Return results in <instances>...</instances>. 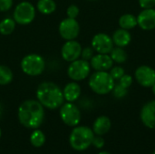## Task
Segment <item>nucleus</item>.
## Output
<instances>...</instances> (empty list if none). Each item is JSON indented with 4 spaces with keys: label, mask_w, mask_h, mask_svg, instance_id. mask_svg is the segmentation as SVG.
I'll return each instance as SVG.
<instances>
[{
    "label": "nucleus",
    "mask_w": 155,
    "mask_h": 154,
    "mask_svg": "<svg viewBox=\"0 0 155 154\" xmlns=\"http://www.w3.org/2000/svg\"><path fill=\"white\" fill-rule=\"evenodd\" d=\"M13 18L18 25H29L35 18V7L31 3L23 1L15 7Z\"/></svg>",
    "instance_id": "nucleus-6"
},
{
    "label": "nucleus",
    "mask_w": 155,
    "mask_h": 154,
    "mask_svg": "<svg viewBox=\"0 0 155 154\" xmlns=\"http://www.w3.org/2000/svg\"><path fill=\"white\" fill-rule=\"evenodd\" d=\"M94 55V50L93 49V47H84L82 49V53H81V58L85 60V61H90L92 59V57Z\"/></svg>",
    "instance_id": "nucleus-27"
},
{
    "label": "nucleus",
    "mask_w": 155,
    "mask_h": 154,
    "mask_svg": "<svg viewBox=\"0 0 155 154\" xmlns=\"http://www.w3.org/2000/svg\"><path fill=\"white\" fill-rule=\"evenodd\" d=\"M94 133L93 130L87 126H75L69 137L71 147L78 152H83L92 145Z\"/></svg>",
    "instance_id": "nucleus-4"
},
{
    "label": "nucleus",
    "mask_w": 155,
    "mask_h": 154,
    "mask_svg": "<svg viewBox=\"0 0 155 154\" xmlns=\"http://www.w3.org/2000/svg\"><path fill=\"white\" fill-rule=\"evenodd\" d=\"M36 100L49 110L60 108L64 103L63 90L53 82L41 83L35 92Z\"/></svg>",
    "instance_id": "nucleus-2"
},
{
    "label": "nucleus",
    "mask_w": 155,
    "mask_h": 154,
    "mask_svg": "<svg viewBox=\"0 0 155 154\" xmlns=\"http://www.w3.org/2000/svg\"><path fill=\"white\" fill-rule=\"evenodd\" d=\"M82 45L79 42L74 40H68L66 41L62 48H61V55L62 58L66 62H74L81 57L82 53Z\"/></svg>",
    "instance_id": "nucleus-12"
},
{
    "label": "nucleus",
    "mask_w": 155,
    "mask_h": 154,
    "mask_svg": "<svg viewBox=\"0 0 155 154\" xmlns=\"http://www.w3.org/2000/svg\"><path fill=\"white\" fill-rule=\"evenodd\" d=\"M91 68L95 71H109L114 66V61L110 54H96L89 61Z\"/></svg>",
    "instance_id": "nucleus-14"
},
{
    "label": "nucleus",
    "mask_w": 155,
    "mask_h": 154,
    "mask_svg": "<svg viewBox=\"0 0 155 154\" xmlns=\"http://www.w3.org/2000/svg\"><path fill=\"white\" fill-rule=\"evenodd\" d=\"M79 13H80L79 7L76 5H71L66 9V15H67V17H69V18L76 19Z\"/></svg>",
    "instance_id": "nucleus-28"
},
{
    "label": "nucleus",
    "mask_w": 155,
    "mask_h": 154,
    "mask_svg": "<svg viewBox=\"0 0 155 154\" xmlns=\"http://www.w3.org/2000/svg\"><path fill=\"white\" fill-rule=\"evenodd\" d=\"M153 154H155V152H153Z\"/></svg>",
    "instance_id": "nucleus-38"
},
{
    "label": "nucleus",
    "mask_w": 155,
    "mask_h": 154,
    "mask_svg": "<svg viewBox=\"0 0 155 154\" xmlns=\"http://www.w3.org/2000/svg\"><path fill=\"white\" fill-rule=\"evenodd\" d=\"M13 6V0H0V12H6Z\"/></svg>",
    "instance_id": "nucleus-32"
},
{
    "label": "nucleus",
    "mask_w": 155,
    "mask_h": 154,
    "mask_svg": "<svg viewBox=\"0 0 155 154\" xmlns=\"http://www.w3.org/2000/svg\"><path fill=\"white\" fill-rule=\"evenodd\" d=\"M104 143H105L104 139L102 136L94 135V137L93 139V142H92V145H94L97 149H102L104 146Z\"/></svg>",
    "instance_id": "nucleus-30"
},
{
    "label": "nucleus",
    "mask_w": 155,
    "mask_h": 154,
    "mask_svg": "<svg viewBox=\"0 0 155 154\" xmlns=\"http://www.w3.org/2000/svg\"><path fill=\"white\" fill-rule=\"evenodd\" d=\"M119 25L120 28L125 30H131L137 25V17L133 14H124L119 18Z\"/></svg>",
    "instance_id": "nucleus-19"
},
{
    "label": "nucleus",
    "mask_w": 155,
    "mask_h": 154,
    "mask_svg": "<svg viewBox=\"0 0 155 154\" xmlns=\"http://www.w3.org/2000/svg\"><path fill=\"white\" fill-rule=\"evenodd\" d=\"M133 82H134V78L132 77V75L130 74H124L120 79H119V84L125 87V88H129L132 84H133Z\"/></svg>",
    "instance_id": "nucleus-29"
},
{
    "label": "nucleus",
    "mask_w": 155,
    "mask_h": 154,
    "mask_svg": "<svg viewBox=\"0 0 155 154\" xmlns=\"http://www.w3.org/2000/svg\"><path fill=\"white\" fill-rule=\"evenodd\" d=\"M22 71L29 76H38L45 69V62L43 56L37 54H29L21 61Z\"/></svg>",
    "instance_id": "nucleus-5"
},
{
    "label": "nucleus",
    "mask_w": 155,
    "mask_h": 154,
    "mask_svg": "<svg viewBox=\"0 0 155 154\" xmlns=\"http://www.w3.org/2000/svg\"><path fill=\"white\" fill-rule=\"evenodd\" d=\"M98 154H112V153H110V152H99Z\"/></svg>",
    "instance_id": "nucleus-35"
},
{
    "label": "nucleus",
    "mask_w": 155,
    "mask_h": 154,
    "mask_svg": "<svg viewBox=\"0 0 155 154\" xmlns=\"http://www.w3.org/2000/svg\"><path fill=\"white\" fill-rule=\"evenodd\" d=\"M139 5L143 9H148V8H154L155 0H138Z\"/></svg>",
    "instance_id": "nucleus-31"
},
{
    "label": "nucleus",
    "mask_w": 155,
    "mask_h": 154,
    "mask_svg": "<svg viewBox=\"0 0 155 154\" xmlns=\"http://www.w3.org/2000/svg\"><path fill=\"white\" fill-rule=\"evenodd\" d=\"M134 78L143 87H152L155 84V70L149 65H140L134 72Z\"/></svg>",
    "instance_id": "nucleus-11"
},
{
    "label": "nucleus",
    "mask_w": 155,
    "mask_h": 154,
    "mask_svg": "<svg viewBox=\"0 0 155 154\" xmlns=\"http://www.w3.org/2000/svg\"><path fill=\"white\" fill-rule=\"evenodd\" d=\"M60 117L64 124L70 127H75L81 121V112L74 103H64L60 107Z\"/></svg>",
    "instance_id": "nucleus-8"
},
{
    "label": "nucleus",
    "mask_w": 155,
    "mask_h": 154,
    "mask_svg": "<svg viewBox=\"0 0 155 154\" xmlns=\"http://www.w3.org/2000/svg\"><path fill=\"white\" fill-rule=\"evenodd\" d=\"M3 113H4V107H3L2 103L0 102V119H1V117H2V115H3Z\"/></svg>",
    "instance_id": "nucleus-33"
},
{
    "label": "nucleus",
    "mask_w": 155,
    "mask_h": 154,
    "mask_svg": "<svg viewBox=\"0 0 155 154\" xmlns=\"http://www.w3.org/2000/svg\"><path fill=\"white\" fill-rule=\"evenodd\" d=\"M16 23L14 18L5 17L0 21V34L3 35L11 34L15 29Z\"/></svg>",
    "instance_id": "nucleus-21"
},
{
    "label": "nucleus",
    "mask_w": 155,
    "mask_h": 154,
    "mask_svg": "<svg viewBox=\"0 0 155 154\" xmlns=\"http://www.w3.org/2000/svg\"><path fill=\"white\" fill-rule=\"evenodd\" d=\"M30 143L35 148L42 147L45 143V133L39 129H35L34 132L31 133Z\"/></svg>",
    "instance_id": "nucleus-23"
},
{
    "label": "nucleus",
    "mask_w": 155,
    "mask_h": 154,
    "mask_svg": "<svg viewBox=\"0 0 155 154\" xmlns=\"http://www.w3.org/2000/svg\"><path fill=\"white\" fill-rule=\"evenodd\" d=\"M36 9L43 15H50L55 11L56 4L54 0H38Z\"/></svg>",
    "instance_id": "nucleus-20"
},
{
    "label": "nucleus",
    "mask_w": 155,
    "mask_h": 154,
    "mask_svg": "<svg viewBox=\"0 0 155 154\" xmlns=\"http://www.w3.org/2000/svg\"><path fill=\"white\" fill-rule=\"evenodd\" d=\"M112 92H113V94H114V96L115 98H117V99H123V98H124L127 95L128 89L125 88V87H124V86H122L120 84H117L114 85V89H113Z\"/></svg>",
    "instance_id": "nucleus-25"
},
{
    "label": "nucleus",
    "mask_w": 155,
    "mask_h": 154,
    "mask_svg": "<svg viewBox=\"0 0 155 154\" xmlns=\"http://www.w3.org/2000/svg\"><path fill=\"white\" fill-rule=\"evenodd\" d=\"M137 17V25L144 31H151L155 28V9H143Z\"/></svg>",
    "instance_id": "nucleus-13"
},
{
    "label": "nucleus",
    "mask_w": 155,
    "mask_h": 154,
    "mask_svg": "<svg viewBox=\"0 0 155 154\" xmlns=\"http://www.w3.org/2000/svg\"><path fill=\"white\" fill-rule=\"evenodd\" d=\"M91 46L97 54H109L114 47L112 36L104 33H98L94 34L91 41Z\"/></svg>",
    "instance_id": "nucleus-10"
},
{
    "label": "nucleus",
    "mask_w": 155,
    "mask_h": 154,
    "mask_svg": "<svg viewBox=\"0 0 155 154\" xmlns=\"http://www.w3.org/2000/svg\"><path fill=\"white\" fill-rule=\"evenodd\" d=\"M91 73V65L88 61L77 59L71 62L67 68V74L72 81L79 82L86 79Z\"/></svg>",
    "instance_id": "nucleus-7"
},
{
    "label": "nucleus",
    "mask_w": 155,
    "mask_h": 154,
    "mask_svg": "<svg viewBox=\"0 0 155 154\" xmlns=\"http://www.w3.org/2000/svg\"><path fill=\"white\" fill-rule=\"evenodd\" d=\"M151 88H152L153 93V94H154V95H155V84H153V86H152V87H151Z\"/></svg>",
    "instance_id": "nucleus-34"
},
{
    "label": "nucleus",
    "mask_w": 155,
    "mask_h": 154,
    "mask_svg": "<svg viewBox=\"0 0 155 154\" xmlns=\"http://www.w3.org/2000/svg\"><path fill=\"white\" fill-rule=\"evenodd\" d=\"M88 84L94 93L105 95L112 93L115 85V80L107 71H95L90 75Z\"/></svg>",
    "instance_id": "nucleus-3"
},
{
    "label": "nucleus",
    "mask_w": 155,
    "mask_h": 154,
    "mask_svg": "<svg viewBox=\"0 0 155 154\" xmlns=\"http://www.w3.org/2000/svg\"><path fill=\"white\" fill-rule=\"evenodd\" d=\"M111 127H112V122L110 118L105 115H102L95 119L92 130L95 135L103 136L110 131Z\"/></svg>",
    "instance_id": "nucleus-17"
},
{
    "label": "nucleus",
    "mask_w": 155,
    "mask_h": 154,
    "mask_svg": "<svg viewBox=\"0 0 155 154\" xmlns=\"http://www.w3.org/2000/svg\"><path fill=\"white\" fill-rule=\"evenodd\" d=\"M109 54L113 59L114 63H117V64H124L127 61L128 58V54L125 52V50L123 47H118V46L114 47Z\"/></svg>",
    "instance_id": "nucleus-22"
},
{
    "label": "nucleus",
    "mask_w": 155,
    "mask_h": 154,
    "mask_svg": "<svg viewBox=\"0 0 155 154\" xmlns=\"http://www.w3.org/2000/svg\"><path fill=\"white\" fill-rule=\"evenodd\" d=\"M17 116L24 127L38 129L45 119V107L37 100H26L20 104Z\"/></svg>",
    "instance_id": "nucleus-1"
},
{
    "label": "nucleus",
    "mask_w": 155,
    "mask_h": 154,
    "mask_svg": "<svg viewBox=\"0 0 155 154\" xmlns=\"http://www.w3.org/2000/svg\"><path fill=\"white\" fill-rule=\"evenodd\" d=\"M86 1H89V2H94V1H97V0H86Z\"/></svg>",
    "instance_id": "nucleus-36"
},
{
    "label": "nucleus",
    "mask_w": 155,
    "mask_h": 154,
    "mask_svg": "<svg viewBox=\"0 0 155 154\" xmlns=\"http://www.w3.org/2000/svg\"><path fill=\"white\" fill-rule=\"evenodd\" d=\"M140 117L147 128L155 129V100L147 102L143 106Z\"/></svg>",
    "instance_id": "nucleus-15"
},
{
    "label": "nucleus",
    "mask_w": 155,
    "mask_h": 154,
    "mask_svg": "<svg viewBox=\"0 0 155 154\" xmlns=\"http://www.w3.org/2000/svg\"><path fill=\"white\" fill-rule=\"evenodd\" d=\"M109 74L114 80H119L125 74V71L122 66H113L110 69Z\"/></svg>",
    "instance_id": "nucleus-26"
},
{
    "label": "nucleus",
    "mask_w": 155,
    "mask_h": 154,
    "mask_svg": "<svg viewBox=\"0 0 155 154\" xmlns=\"http://www.w3.org/2000/svg\"><path fill=\"white\" fill-rule=\"evenodd\" d=\"M58 32L63 39L66 41L74 40L80 34V25L76 19L67 17L60 22Z\"/></svg>",
    "instance_id": "nucleus-9"
},
{
    "label": "nucleus",
    "mask_w": 155,
    "mask_h": 154,
    "mask_svg": "<svg viewBox=\"0 0 155 154\" xmlns=\"http://www.w3.org/2000/svg\"><path fill=\"white\" fill-rule=\"evenodd\" d=\"M1 135H2V132H1V129H0V138H1Z\"/></svg>",
    "instance_id": "nucleus-37"
},
{
    "label": "nucleus",
    "mask_w": 155,
    "mask_h": 154,
    "mask_svg": "<svg viewBox=\"0 0 155 154\" xmlns=\"http://www.w3.org/2000/svg\"><path fill=\"white\" fill-rule=\"evenodd\" d=\"M114 44L118 47H126L132 41V34L129 30H125L123 28H119L115 30L112 36Z\"/></svg>",
    "instance_id": "nucleus-18"
},
{
    "label": "nucleus",
    "mask_w": 155,
    "mask_h": 154,
    "mask_svg": "<svg viewBox=\"0 0 155 154\" xmlns=\"http://www.w3.org/2000/svg\"><path fill=\"white\" fill-rule=\"evenodd\" d=\"M81 86L77 82H70L68 83L63 89V93L64 100L68 103L75 102L81 95Z\"/></svg>",
    "instance_id": "nucleus-16"
},
{
    "label": "nucleus",
    "mask_w": 155,
    "mask_h": 154,
    "mask_svg": "<svg viewBox=\"0 0 155 154\" xmlns=\"http://www.w3.org/2000/svg\"><path fill=\"white\" fill-rule=\"evenodd\" d=\"M14 79L12 70L4 64H0V85H7Z\"/></svg>",
    "instance_id": "nucleus-24"
}]
</instances>
